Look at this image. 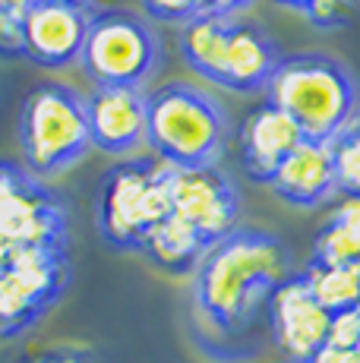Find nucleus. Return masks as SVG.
<instances>
[{
    "label": "nucleus",
    "mask_w": 360,
    "mask_h": 363,
    "mask_svg": "<svg viewBox=\"0 0 360 363\" xmlns=\"http://www.w3.org/2000/svg\"><path fill=\"white\" fill-rule=\"evenodd\" d=\"M196 303L221 329H237L291 275L288 250L266 231L234 228L196 262Z\"/></svg>",
    "instance_id": "f257e3e1"
},
{
    "label": "nucleus",
    "mask_w": 360,
    "mask_h": 363,
    "mask_svg": "<svg viewBox=\"0 0 360 363\" xmlns=\"http://www.w3.org/2000/svg\"><path fill=\"white\" fill-rule=\"evenodd\" d=\"M269 104L294 121L303 139L329 143L354 121L357 86L348 67L329 54L279 57L266 82Z\"/></svg>",
    "instance_id": "f03ea898"
},
{
    "label": "nucleus",
    "mask_w": 360,
    "mask_h": 363,
    "mask_svg": "<svg viewBox=\"0 0 360 363\" xmlns=\"http://www.w3.org/2000/svg\"><path fill=\"white\" fill-rule=\"evenodd\" d=\"M231 123L209 92L190 82H164L145 95V145L164 167H215Z\"/></svg>",
    "instance_id": "7ed1b4c3"
},
{
    "label": "nucleus",
    "mask_w": 360,
    "mask_h": 363,
    "mask_svg": "<svg viewBox=\"0 0 360 363\" xmlns=\"http://www.w3.org/2000/svg\"><path fill=\"white\" fill-rule=\"evenodd\" d=\"M19 145L32 177H51L89 155L86 101L64 82H41L26 95L19 114Z\"/></svg>",
    "instance_id": "20e7f679"
},
{
    "label": "nucleus",
    "mask_w": 360,
    "mask_h": 363,
    "mask_svg": "<svg viewBox=\"0 0 360 363\" xmlns=\"http://www.w3.org/2000/svg\"><path fill=\"white\" fill-rule=\"evenodd\" d=\"M162 60V41L130 10H95L79 64L95 89H142Z\"/></svg>",
    "instance_id": "39448f33"
},
{
    "label": "nucleus",
    "mask_w": 360,
    "mask_h": 363,
    "mask_svg": "<svg viewBox=\"0 0 360 363\" xmlns=\"http://www.w3.org/2000/svg\"><path fill=\"white\" fill-rule=\"evenodd\" d=\"M171 215L168 167L152 158L123 162L108 174L101 193V237L117 250H136L142 237Z\"/></svg>",
    "instance_id": "423d86ee"
},
{
    "label": "nucleus",
    "mask_w": 360,
    "mask_h": 363,
    "mask_svg": "<svg viewBox=\"0 0 360 363\" xmlns=\"http://www.w3.org/2000/svg\"><path fill=\"white\" fill-rule=\"evenodd\" d=\"M64 247H26L0 265V335H19L67 288Z\"/></svg>",
    "instance_id": "0eeeda50"
},
{
    "label": "nucleus",
    "mask_w": 360,
    "mask_h": 363,
    "mask_svg": "<svg viewBox=\"0 0 360 363\" xmlns=\"http://www.w3.org/2000/svg\"><path fill=\"white\" fill-rule=\"evenodd\" d=\"M64 208L35 177L0 164V265L26 247H64Z\"/></svg>",
    "instance_id": "6e6552de"
},
{
    "label": "nucleus",
    "mask_w": 360,
    "mask_h": 363,
    "mask_svg": "<svg viewBox=\"0 0 360 363\" xmlns=\"http://www.w3.org/2000/svg\"><path fill=\"white\" fill-rule=\"evenodd\" d=\"M89 0H35L23 13V57L45 69L79 64L92 13Z\"/></svg>",
    "instance_id": "1a4fd4ad"
},
{
    "label": "nucleus",
    "mask_w": 360,
    "mask_h": 363,
    "mask_svg": "<svg viewBox=\"0 0 360 363\" xmlns=\"http://www.w3.org/2000/svg\"><path fill=\"white\" fill-rule=\"evenodd\" d=\"M171 215L193 225L206 243H218L237 228V193L215 167H168Z\"/></svg>",
    "instance_id": "9d476101"
},
{
    "label": "nucleus",
    "mask_w": 360,
    "mask_h": 363,
    "mask_svg": "<svg viewBox=\"0 0 360 363\" xmlns=\"http://www.w3.org/2000/svg\"><path fill=\"white\" fill-rule=\"evenodd\" d=\"M269 319H272L275 345L288 354L291 363H307L325 345L329 313L307 291L300 275H288L269 294Z\"/></svg>",
    "instance_id": "9b49d317"
},
{
    "label": "nucleus",
    "mask_w": 360,
    "mask_h": 363,
    "mask_svg": "<svg viewBox=\"0 0 360 363\" xmlns=\"http://www.w3.org/2000/svg\"><path fill=\"white\" fill-rule=\"evenodd\" d=\"M86 101L89 143L105 155H133L145 145V92L142 89H95Z\"/></svg>",
    "instance_id": "f8f14e48"
},
{
    "label": "nucleus",
    "mask_w": 360,
    "mask_h": 363,
    "mask_svg": "<svg viewBox=\"0 0 360 363\" xmlns=\"http://www.w3.org/2000/svg\"><path fill=\"white\" fill-rule=\"evenodd\" d=\"M300 143L303 136L294 127V121L281 114L279 108H272L269 101L250 111L247 121L240 123V162H244L247 177L256 184H269L275 167Z\"/></svg>",
    "instance_id": "ddd939ff"
},
{
    "label": "nucleus",
    "mask_w": 360,
    "mask_h": 363,
    "mask_svg": "<svg viewBox=\"0 0 360 363\" xmlns=\"http://www.w3.org/2000/svg\"><path fill=\"white\" fill-rule=\"evenodd\" d=\"M279 64L275 41L259 26L234 19L225 35V64H221V89L231 92H259Z\"/></svg>",
    "instance_id": "4468645a"
},
{
    "label": "nucleus",
    "mask_w": 360,
    "mask_h": 363,
    "mask_svg": "<svg viewBox=\"0 0 360 363\" xmlns=\"http://www.w3.org/2000/svg\"><path fill=\"white\" fill-rule=\"evenodd\" d=\"M269 186H272L275 196L281 202H288V206H297V208L322 206L329 196H335L329 145L303 139L285 162L275 167Z\"/></svg>",
    "instance_id": "2eb2a0df"
},
{
    "label": "nucleus",
    "mask_w": 360,
    "mask_h": 363,
    "mask_svg": "<svg viewBox=\"0 0 360 363\" xmlns=\"http://www.w3.org/2000/svg\"><path fill=\"white\" fill-rule=\"evenodd\" d=\"M140 250L149 253V259L155 262L158 269L171 272V275H184V272L196 269V262L203 259L209 243L199 237L196 228L186 225L184 218L168 215V218L158 221V225L142 237Z\"/></svg>",
    "instance_id": "dca6fc26"
},
{
    "label": "nucleus",
    "mask_w": 360,
    "mask_h": 363,
    "mask_svg": "<svg viewBox=\"0 0 360 363\" xmlns=\"http://www.w3.org/2000/svg\"><path fill=\"white\" fill-rule=\"evenodd\" d=\"M231 16H193L190 23H184L180 32V54L196 69L203 79H209L212 86H221V64H225V35Z\"/></svg>",
    "instance_id": "f3484780"
},
{
    "label": "nucleus",
    "mask_w": 360,
    "mask_h": 363,
    "mask_svg": "<svg viewBox=\"0 0 360 363\" xmlns=\"http://www.w3.org/2000/svg\"><path fill=\"white\" fill-rule=\"evenodd\" d=\"M316 265H351L360 262V202L357 196H342L332 218L316 237L313 259Z\"/></svg>",
    "instance_id": "a211bd4d"
},
{
    "label": "nucleus",
    "mask_w": 360,
    "mask_h": 363,
    "mask_svg": "<svg viewBox=\"0 0 360 363\" xmlns=\"http://www.w3.org/2000/svg\"><path fill=\"white\" fill-rule=\"evenodd\" d=\"M300 278L325 313L351 310V306H357V300H360V262H351V265L310 262Z\"/></svg>",
    "instance_id": "6ab92c4d"
},
{
    "label": "nucleus",
    "mask_w": 360,
    "mask_h": 363,
    "mask_svg": "<svg viewBox=\"0 0 360 363\" xmlns=\"http://www.w3.org/2000/svg\"><path fill=\"white\" fill-rule=\"evenodd\" d=\"M325 145H329L335 193L338 196H357L360 193V133H357V117L344 130H338Z\"/></svg>",
    "instance_id": "aec40b11"
},
{
    "label": "nucleus",
    "mask_w": 360,
    "mask_h": 363,
    "mask_svg": "<svg viewBox=\"0 0 360 363\" xmlns=\"http://www.w3.org/2000/svg\"><path fill=\"white\" fill-rule=\"evenodd\" d=\"M325 345H332V347H360V310L357 306L329 313Z\"/></svg>",
    "instance_id": "412c9836"
},
{
    "label": "nucleus",
    "mask_w": 360,
    "mask_h": 363,
    "mask_svg": "<svg viewBox=\"0 0 360 363\" xmlns=\"http://www.w3.org/2000/svg\"><path fill=\"white\" fill-rule=\"evenodd\" d=\"M354 4L351 0H310V6L303 13L310 16V23L316 29H344L351 19Z\"/></svg>",
    "instance_id": "4be33fe9"
},
{
    "label": "nucleus",
    "mask_w": 360,
    "mask_h": 363,
    "mask_svg": "<svg viewBox=\"0 0 360 363\" xmlns=\"http://www.w3.org/2000/svg\"><path fill=\"white\" fill-rule=\"evenodd\" d=\"M23 13L0 6V57H23Z\"/></svg>",
    "instance_id": "5701e85b"
},
{
    "label": "nucleus",
    "mask_w": 360,
    "mask_h": 363,
    "mask_svg": "<svg viewBox=\"0 0 360 363\" xmlns=\"http://www.w3.org/2000/svg\"><path fill=\"white\" fill-rule=\"evenodd\" d=\"M145 13L158 23H190L193 16H199L196 0H142Z\"/></svg>",
    "instance_id": "b1692460"
},
{
    "label": "nucleus",
    "mask_w": 360,
    "mask_h": 363,
    "mask_svg": "<svg viewBox=\"0 0 360 363\" xmlns=\"http://www.w3.org/2000/svg\"><path fill=\"white\" fill-rule=\"evenodd\" d=\"M253 0H196V10L203 16H234V13L247 10Z\"/></svg>",
    "instance_id": "393cba45"
},
{
    "label": "nucleus",
    "mask_w": 360,
    "mask_h": 363,
    "mask_svg": "<svg viewBox=\"0 0 360 363\" xmlns=\"http://www.w3.org/2000/svg\"><path fill=\"white\" fill-rule=\"evenodd\" d=\"M307 363H360V347H332V345H322Z\"/></svg>",
    "instance_id": "a878e982"
},
{
    "label": "nucleus",
    "mask_w": 360,
    "mask_h": 363,
    "mask_svg": "<svg viewBox=\"0 0 360 363\" xmlns=\"http://www.w3.org/2000/svg\"><path fill=\"white\" fill-rule=\"evenodd\" d=\"M38 363H86V360L76 357V354H51V357L38 360Z\"/></svg>",
    "instance_id": "bb28decb"
},
{
    "label": "nucleus",
    "mask_w": 360,
    "mask_h": 363,
    "mask_svg": "<svg viewBox=\"0 0 360 363\" xmlns=\"http://www.w3.org/2000/svg\"><path fill=\"white\" fill-rule=\"evenodd\" d=\"M275 4H279V6H288V10H307V6H310V0H275Z\"/></svg>",
    "instance_id": "cd10ccee"
},
{
    "label": "nucleus",
    "mask_w": 360,
    "mask_h": 363,
    "mask_svg": "<svg viewBox=\"0 0 360 363\" xmlns=\"http://www.w3.org/2000/svg\"><path fill=\"white\" fill-rule=\"evenodd\" d=\"M26 4H35V0H26ZM89 4H92V0H89Z\"/></svg>",
    "instance_id": "c85d7f7f"
}]
</instances>
